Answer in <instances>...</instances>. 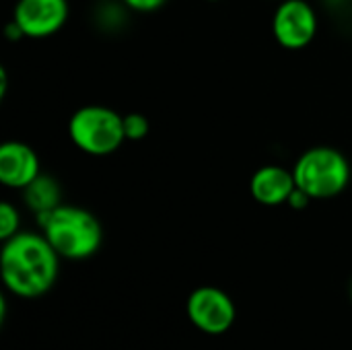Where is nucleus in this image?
I'll use <instances>...</instances> for the list:
<instances>
[{"mask_svg":"<svg viewBox=\"0 0 352 350\" xmlns=\"http://www.w3.org/2000/svg\"><path fill=\"white\" fill-rule=\"evenodd\" d=\"M60 256L43 233L19 231L2 241L0 276L4 287L21 299L45 295L58 278Z\"/></svg>","mask_w":352,"mask_h":350,"instance_id":"nucleus-1","label":"nucleus"},{"mask_svg":"<svg viewBox=\"0 0 352 350\" xmlns=\"http://www.w3.org/2000/svg\"><path fill=\"white\" fill-rule=\"evenodd\" d=\"M37 223L56 254L64 260H87L101 248L103 227L87 208L60 204L50 212L37 215Z\"/></svg>","mask_w":352,"mask_h":350,"instance_id":"nucleus-2","label":"nucleus"},{"mask_svg":"<svg viewBox=\"0 0 352 350\" xmlns=\"http://www.w3.org/2000/svg\"><path fill=\"white\" fill-rule=\"evenodd\" d=\"M295 184L314 200L338 196L351 182L349 159L332 146L307 149L293 165Z\"/></svg>","mask_w":352,"mask_h":350,"instance_id":"nucleus-3","label":"nucleus"},{"mask_svg":"<svg viewBox=\"0 0 352 350\" xmlns=\"http://www.w3.org/2000/svg\"><path fill=\"white\" fill-rule=\"evenodd\" d=\"M72 144L91 157H107L126 140L124 116L105 105H85L68 120Z\"/></svg>","mask_w":352,"mask_h":350,"instance_id":"nucleus-4","label":"nucleus"},{"mask_svg":"<svg viewBox=\"0 0 352 350\" xmlns=\"http://www.w3.org/2000/svg\"><path fill=\"white\" fill-rule=\"evenodd\" d=\"M186 311L190 322L204 334H225L237 318L233 299L217 287H198L190 293Z\"/></svg>","mask_w":352,"mask_h":350,"instance_id":"nucleus-5","label":"nucleus"},{"mask_svg":"<svg viewBox=\"0 0 352 350\" xmlns=\"http://www.w3.org/2000/svg\"><path fill=\"white\" fill-rule=\"evenodd\" d=\"M318 33V14L307 0H280L272 17V35L287 50L307 47Z\"/></svg>","mask_w":352,"mask_h":350,"instance_id":"nucleus-6","label":"nucleus"},{"mask_svg":"<svg viewBox=\"0 0 352 350\" xmlns=\"http://www.w3.org/2000/svg\"><path fill=\"white\" fill-rule=\"evenodd\" d=\"M68 12V0H16L12 23L23 37L45 39L66 25Z\"/></svg>","mask_w":352,"mask_h":350,"instance_id":"nucleus-7","label":"nucleus"},{"mask_svg":"<svg viewBox=\"0 0 352 350\" xmlns=\"http://www.w3.org/2000/svg\"><path fill=\"white\" fill-rule=\"evenodd\" d=\"M37 175H41L37 153L19 140H6L0 144V182L6 188L23 190Z\"/></svg>","mask_w":352,"mask_h":350,"instance_id":"nucleus-8","label":"nucleus"},{"mask_svg":"<svg viewBox=\"0 0 352 350\" xmlns=\"http://www.w3.org/2000/svg\"><path fill=\"white\" fill-rule=\"evenodd\" d=\"M297 188L293 169L280 165H264L250 179V192L258 204L280 206L287 204L293 190Z\"/></svg>","mask_w":352,"mask_h":350,"instance_id":"nucleus-9","label":"nucleus"},{"mask_svg":"<svg viewBox=\"0 0 352 350\" xmlns=\"http://www.w3.org/2000/svg\"><path fill=\"white\" fill-rule=\"evenodd\" d=\"M23 192V200L27 204L29 210L37 215H43V212H50L54 208H58L62 202V190H60V184L50 177V175H37L27 188L21 190Z\"/></svg>","mask_w":352,"mask_h":350,"instance_id":"nucleus-10","label":"nucleus"},{"mask_svg":"<svg viewBox=\"0 0 352 350\" xmlns=\"http://www.w3.org/2000/svg\"><path fill=\"white\" fill-rule=\"evenodd\" d=\"M19 225H21V215H19L16 206L10 202H2L0 204V239L6 241L12 235H16Z\"/></svg>","mask_w":352,"mask_h":350,"instance_id":"nucleus-11","label":"nucleus"},{"mask_svg":"<svg viewBox=\"0 0 352 350\" xmlns=\"http://www.w3.org/2000/svg\"><path fill=\"white\" fill-rule=\"evenodd\" d=\"M148 120L142 113H128L124 116V132L126 140H142L148 134Z\"/></svg>","mask_w":352,"mask_h":350,"instance_id":"nucleus-12","label":"nucleus"},{"mask_svg":"<svg viewBox=\"0 0 352 350\" xmlns=\"http://www.w3.org/2000/svg\"><path fill=\"white\" fill-rule=\"evenodd\" d=\"M122 2L136 12H153L157 8H161L167 0H122Z\"/></svg>","mask_w":352,"mask_h":350,"instance_id":"nucleus-13","label":"nucleus"},{"mask_svg":"<svg viewBox=\"0 0 352 350\" xmlns=\"http://www.w3.org/2000/svg\"><path fill=\"white\" fill-rule=\"evenodd\" d=\"M311 200H314V198H311L309 194H305L303 190H299V188H295L287 204H289L291 208H295V210H301V208H307Z\"/></svg>","mask_w":352,"mask_h":350,"instance_id":"nucleus-14","label":"nucleus"},{"mask_svg":"<svg viewBox=\"0 0 352 350\" xmlns=\"http://www.w3.org/2000/svg\"><path fill=\"white\" fill-rule=\"evenodd\" d=\"M351 299H352V283H351Z\"/></svg>","mask_w":352,"mask_h":350,"instance_id":"nucleus-15","label":"nucleus"},{"mask_svg":"<svg viewBox=\"0 0 352 350\" xmlns=\"http://www.w3.org/2000/svg\"><path fill=\"white\" fill-rule=\"evenodd\" d=\"M208 2H217V0H208Z\"/></svg>","mask_w":352,"mask_h":350,"instance_id":"nucleus-16","label":"nucleus"},{"mask_svg":"<svg viewBox=\"0 0 352 350\" xmlns=\"http://www.w3.org/2000/svg\"><path fill=\"white\" fill-rule=\"evenodd\" d=\"M278 2H280V0H278Z\"/></svg>","mask_w":352,"mask_h":350,"instance_id":"nucleus-17","label":"nucleus"}]
</instances>
